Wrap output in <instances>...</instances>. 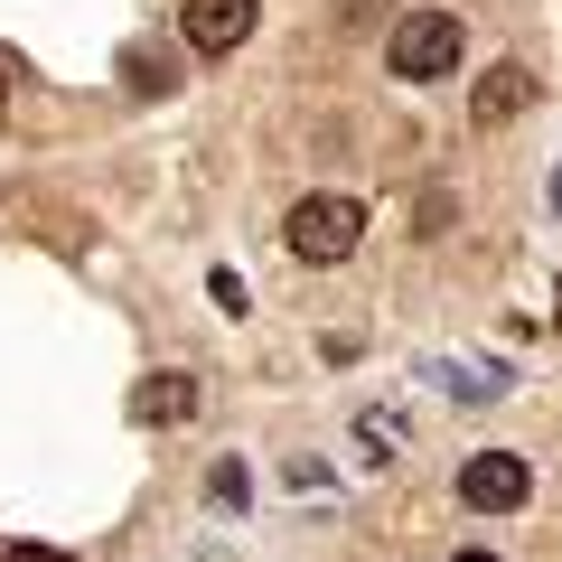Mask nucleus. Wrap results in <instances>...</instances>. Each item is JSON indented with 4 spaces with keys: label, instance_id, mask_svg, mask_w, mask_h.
Returning a JSON list of instances; mask_svg holds the SVG:
<instances>
[{
    "label": "nucleus",
    "instance_id": "1a4fd4ad",
    "mask_svg": "<svg viewBox=\"0 0 562 562\" xmlns=\"http://www.w3.org/2000/svg\"><path fill=\"white\" fill-rule=\"evenodd\" d=\"M10 562H76L66 543H10Z\"/></svg>",
    "mask_w": 562,
    "mask_h": 562
},
{
    "label": "nucleus",
    "instance_id": "0eeeda50",
    "mask_svg": "<svg viewBox=\"0 0 562 562\" xmlns=\"http://www.w3.org/2000/svg\"><path fill=\"white\" fill-rule=\"evenodd\" d=\"M122 76H132V94H179V57H169L160 38H140L132 57H122Z\"/></svg>",
    "mask_w": 562,
    "mask_h": 562
},
{
    "label": "nucleus",
    "instance_id": "20e7f679",
    "mask_svg": "<svg viewBox=\"0 0 562 562\" xmlns=\"http://www.w3.org/2000/svg\"><path fill=\"white\" fill-rule=\"evenodd\" d=\"M254 0H179V38L198 47V57H235L244 38H254Z\"/></svg>",
    "mask_w": 562,
    "mask_h": 562
},
{
    "label": "nucleus",
    "instance_id": "423d86ee",
    "mask_svg": "<svg viewBox=\"0 0 562 562\" xmlns=\"http://www.w3.org/2000/svg\"><path fill=\"white\" fill-rule=\"evenodd\" d=\"M525 103H535V76H525V66H487L479 94H469V122H487V132H497V122H516Z\"/></svg>",
    "mask_w": 562,
    "mask_h": 562
},
{
    "label": "nucleus",
    "instance_id": "9d476101",
    "mask_svg": "<svg viewBox=\"0 0 562 562\" xmlns=\"http://www.w3.org/2000/svg\"><path fill=\"white\" fill-rule=\"evenodd\" d=\"M10 94H20V57L0 47V113H10Z\"/></svg>",
    "mask_w": 562,
    "mask_h": 562
},
{
    "label": "nucleus",
    "instance_id": "f257e3e1",
    "mask_svg": "<svg viewBox=\"0 0 562 562\" xmlns=\"http://www.w3.org/2000/svg\"><path fill=\"white\" fill-rule=\"evenodd\" d=\"M357 235H366V206L357 198H301L291 216H281V244H291L301 262H347Z\"/></svg>",
    "mask_w": 562,
    "mask_h": 562
},
{
    "label": "nucleus",
    "instance_id": "9b49d317",
    "mask_svg": "<svg viewBox=\"0 0 562 562\" xmlns=\"http://www.w3.org/2000/svg\"><path fill=\"white\" fill-rule=\"evenodd\" d=\"M450 562H497V553H450Z\"/></svg>",
    "mask_w": 562,
    "mask_h": 562
},
{
    "label": "nucleus",
    "instance_id": "f03ea898",
    "mask_svg": "<svg viewBox=\"0 0 562 562\" xmlns=\"http://www.w3.org/2000/svg\"><path fill=\"white\" fill-rule=\"evenodd\" d=\"M460 47H469V29L450 20V10H413V20H394L384 57H394V76L431 85V76H450V66H460Z\"/></svg>",
    "mask_w": 562,
    "mask_h": 562
},
{
    "label": "nucleus",
    "instance_id": "39448f33",
    "mask_svg": "<svg viewBox=\"0 0 562 562\" xmlns=\"http://www.w3.org/2000/svg\"><path fill=\"white\" fill-rule=\"evenodd\" d=\"M132 422H198V375H179V366L140 375L132 384Z\"/></svg>",
    "mask_w": 562,
    "mask_h": 562
},
{
    "label": "nucleus",
    "instance_id": "7ed1b4c3",
    "mask_svg": "<svg viewBox=\"0 0 562 562\" xmlns=\"http://www.w3.org/2000/svg\"><path fill=\"white\" fill-rule=\"evenodd\" d=\"M460 497L479 506V516H516V506L535 497V469H525L516 450H479V460L460 469Z\"/></svg>",
    "mask_w": 562,
    "mask_h": 562
},
{
    "label": "nucleus",
    "instance_id": "6e6552de",
    "mask_svg": "<svg viewBox=\"0 0 562 562\" xmlns=\"http://www.w3.org/2000/svg\"><path fill=\"white\" fill-rule=\"evenodd\" d=\"M206 497H216V506H244V460H216V469H206Z\"/></svg>",
    "mask_w": 562,
    "mask_h": 562
}]
</instances>
